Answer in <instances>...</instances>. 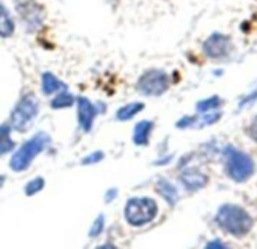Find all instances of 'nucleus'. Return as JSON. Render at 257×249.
Wrapping results in <instances>:
<instances>
[{
    "label": "nucleus",
    "instance_id": "f257e3e1",
    "mask_svg": "<svg viewBox=\"0 0 257 249\" xmlns=\"http://www.w3.org/2000/svg\"><path fill=\"white\" fill-rule=\"evenodd\" d=\"M217 224L226 233H229L235 237H244L251 231L254 221L250 216V213L247 210H244L242 207L233 206V204H226L217 213Z\"/></svg>",
    "mask_w": 257,
    "mask_h": 249
},
{
    "label": "nucleus",
    "instance_id": "f03ea898",
    "mask_svg": "<svg viewBox=\"0 0 257 249\" xmlns=\"http://www.w3.org/2000/svg\"><path fill=\"white\" fill-rule=\"evenodd\" d=\"M50 137L44 132H39L36 134L35 137H32L30 140H27L11 158V162H9V167L11 170H14L15 173H21V171H26L32 162L35 161V158L42 153L48 144H50Z\"/></svg>",
    "mask_w": 257,
    "mask_h": 249
},
{
    "label": "nucleus",
    "instance_id": "7ed1b4c3",
    "mask_svg": "<svg viewBox=\"0 0 257 249\" xmlns=\"http://www.w3.org/2000/svg\"><path fill=\"white\" fill-rule=\"evenodd\" d=\"M125 219L133 227H143L152 222L158 215V204L155 200L143 197V198H131L125 206Z\"/></svg>",
    "mask_w": 257,
    "mask_h": 249
},
{
    "label": "nucleus",
    "instance_id": "20e7f679",
    "mask_svg": "<svg viewBox=\"0 0 257 249\" xmlns=\"http://www.w3.org/2000/svg\"><path fill=\"white\" fill-rule=\"evenodd\" d=\"M226 173L232 180L242 183L253 176L254 162L251 161L248 155L239 150H235L232 147H227L226 149Z\"/></svg>",
    "mask_w": 257,
    "mask_h": 249
},
{
    "label": "nucleus",
    "instance_id": "39448f33",
    "mask_svg": "<svg viewBox=\"0 0 257 249\" xmlns=\"http://www.w3.org/2000/svg\"><path fill=\"white\" fill-rule=\"evenodd\" d=\"M38 110L39 105L35 96L27 95L21 98L11 113V128L18 132L27 131L29 126L32 125V120L38 116Z\"/></svg>",
    "mask_w": 257,
    "mask_h": 249
},
{
    "label": "nucleus",
    "instance_id": "423d86ee",
    "mask_svg": "<svg viewBox=\"0 0 257 249\" xmlns=\"http://www.w3.org/2000/svg\"><path fill=\"white\" fill-rule=\"evenodd\" d=\"M169 89V77L164 71L151 69L137 81V90L145 96H161Z\"/></svg>",
    "mask_w": 257,
    "mask_h": 249
},
{
    "label": "nucleus",
    "instance_id": "0eeeda50",
    "mask_svg": "<svg viewBox=\"0 0 257 249\" xmlns=\"http://www.w3.org/2000/svg\"><path fill=\"white\" fill-rule=\"evenodd\" d=\"M229 47H230V41L227 36H224L221 33H214L205 41L203 51L211 59H220L227 54Z\"/></svg>",
    "mask_w": 257,
    "mask_h": 249
},
{
    "label": "nucleus",
    "instance_id": "6e6552de",
    "mask_svg": "<svg viewBox=\"0 0 257 249\" xmlns=\"http://www.w3.org/2000/svg\"><path fill=\"white\" fill-rule=\"evenodd\" d=\"M78 107V125L83 132H89L93 126L95 117H96V108L87 98H78L77 99Z\"/></svg>",
    "mask_w": 257,
    "mask_h": 249
},
{
    "label": "nucleus",
    "instance_id": "1a4fd4ad",
    "mask_svg": "<svg viewBox=\"0 0 257 249\" xmlns=\"http://www.w3.org/2000/svg\"><path fill=\"white\" fill-rule=\"evenodd\" d=\"M181 182L187 189L199 191L206 186L208 177L203 173H200L199 170H187L181 174Z\"/></svg>",
    "mask_w": 257,
    "mask_h": 249
},
{
    "label": "nucleus",
    "instance_id": "9d476101",
    "mask_svg": "<svg viewBox=\"0 0 257 249\" xmlns=\"http://www.w3.org/2000/svg\"><path fill=\"white\" fill-rule=\"evenodd\" d=\"M41 86H42V93L44 95H51V93H56L59 90H66V84H63L51 72H44L42 74Z\"/></svg>",
    "mask_w": 257,
    "mask_h": 249
},
{
    "label": "nucleus",
    "instance_id": "9b49d317",
    "mask_svg": "<svg viewBox=\"0 0 257 249\" xmlns=\"http://www.w3.org/2000/svg\"><path fill=\"white\" fill-rule=\"evenodd\" d=\"M152 122L149 120H143L140 123H137L134 126V135H133V141L137 146H146L149 143V135L152 131Z\"/></svg>",
    "mask_w": 257,
    "mask_h": 249
},
{
    "label": "nucleus",
    "instance_id": "f8f14e48",
    "mask_svg": "<svg viewBox=\"0 0 257 249\" xmlns=\"http://www.w3.org/2000/svg\"><path fill=\"white\" fill-rule=\"evenodd\" d=\"M157 191L161 194V197H163L170 206H175V204H176V201H178V192H176L175 186L170 185L167 180H164V179L158 180V183H157Z\"/></svg>",
    "mask_w": 257,
    "mask_h": 249
},
{
    "label": "nucleus",
    "instance_id": "ddd939ff",
    "mask_svg": "<svg viewBox=\"0 0 257 249\" xmlns=\"http://www.w3.org/2000/svg\"><path fill=\"white\" fill-rule=\"evenodd\" d=\"M143 108H145V104L143 102H131V104L119 108L117 113H116V117L120 122H126V120H131L134 116H137Z\"/></svg>",
    "mask_w": 257,
    "mask_h": 249
},
{
    "label": "nucleus",
    "instance_id": "4468645a",
    "mask_svg": "<svg viewBox=\"0 0 257 249\" xmlns=\"http://www.w3.org/2000/svg\"><path fill=\"white\" fill-rule=\"evenodd\" d=\"M14 150V141L11 138V125H0V156Z\"/></svg>",
    "mask_w": 257,
    "mask_h": 249
},
{
    "label": "nucleus",
    "instance_id": "2eb2a0df",
    "mask_svg": "<svg viewBox=\"0 0 257 249\" xmlns=\"http://www.w3.org/2000/svg\"><path fill=\"white\" fill-rule=\"evenodd\" d=\"M14 33V21L6 8L0 5V38H9Z\"/></svg>",
    "mask_w": 257,
    "mask_h": 249
},
{
    "label": "nucleus",
    "instance_id": "dca6fc26",
    "mask_svg": "<svg viewBox=\"0 0 257 249\" xmlns=\"http://www.w3.org/2000/svg\"><path fill=\"white\" fill-rule=\"evenodd\" d=\"M74 96L68 93V90H62L53 101H51V108L54 110H62V108H69L74 104Z\"/></svg>",
    "mask_w": 257,
    "mask_h": 249
},
{
    "label": "nucleus",
    "instance_id": "f3484780",
    "mask_svg": "<svg viewBox=\"0 0 257 249\" xmlns=\"http://www.w3.org/2000/svg\"><path fill=\"white\" fill-rule=\"evenodd\" d=\"M220 98L217 96H212V98H208V99H203L197 104V111L199 113H209V111H214L220 107Z\"/></svg>",
    "mask_w": 257,
    "mask_h": 249
},
{
    "label": "nucleus",
    "instance_id": "a211bd4d",
    "mask_svg": "<svg viewBox=\"0 0 257 249\" xmlns=\"http://www.w3.org/2000/svg\"><path fill=\"white\" fill-rule=\"evenodd\" d=\"M44 186H45V180H44L42 177H35V179H32V180L26 185L24 192H26L27 197H32V195L41 192V191L44 189Z\"/></svg>",
    "mask_w": 257,
    "mask_h": 249
},
{
    "label": "nucleus",
    "instance_id": "6ab92c4d",
    "mask_svg": "<svg viewBox=\"0 0 257 249\" xmlns=\"http://www.w3.org/2000/svg\"><path fill=\"white\" fill-rule=\"evenodd\" d=\"M104 216L102 215H99L96 219H95V222L92 224V228H90V231H89V236L90 237H96V236H99L101 233H102V230H104Z\"/></svg>",
    "mask_w": 257,
    "mask_h": 249
},
{
    "label": "nucleus",
    "instance_id": "aec40b11",
    "mask_svg": "<svg viewBox=\"0 0 257 249\" xmlns=\"http://www.w3.org/2000/svg\"><path fill=\"white\" fill-rule=\"evenodd\" d=\"M102 159H104V153H102V152H93V153H90L89 156L83 158V159H81V164H83V165H92V164H96V162H99V161H102Z\"/></svg>",
    "mask_w": 257,
    "mask_h": 249
},
{
    "label": "nucleus",
    "instance_id": "412c9836",
    "mask_svg": "<svg viewBox=\"0 0 257 249\" xmlns=\"http://www.w3.org/2000/svg\"><path fill=\"white\" fill-rule=\"evenodd\" d=\"M250 135H251V138L254 140L257 143V117L253 119V122H251V126H250Z\"/></svg>",
    "mask_w": 257,
    "mask_h": 249
},
{
    "label": "nucleus",
    "instance_id": "4be33fe9",
    "mask_svg": "<svg viewBox=\"0 0 257 249\" xmlns=\"http://www.w3.org/2000/svg\"><path fill=\"white\" fill-rule=\"evenodd\" d=\"M116 192H117L116 189H111V191H108V192H107V195H108V197H105V201H107V203H110V201H111V200L116 197V195H114Z\"/></svg>",
    "mask_w": 257,
    "mask_h": 249
},
{
    "label": "nucleus",
    "instance_id": "5701e85b",
    "mask_svg": "<svg viewBox=\"0 0 257 249\" xmlns=\"http://www.w3.org/2000/svg\"><path fill=\"white\" fill-rule=\"evenodd\" d=\"M206 248H224L223 245H220L218 242H211V243H208L206 245Z\"/></svg>",
    "mask_w": 257,
    "mask_h": 249
},
{
    "label": "nucleus",
    "instance_id": "b1692460",
    "mask_svg": "<svg viewBox=\"0 0 257 249\" xmlns=\"http://www.w3.org/2000/svg\"><path fill=\"white\" fill-rule=\"evenodd\" d=\"M3 182H5V177H3V176H0V188L3 186Z\"/></svg>",
    "mask_w": 257,
    "mask_h": 249
}]
</instances>
